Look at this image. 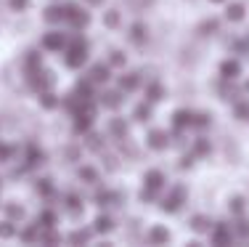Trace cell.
<instances>
[{
  "instance_id": "cell-1",
  "label": "cell",
  "mask_w": 249,
  "mask_h": 247,
  "mask_svg": "<svg viewBox=\"0 0 249 247\" xmlns=\"http://www.w3.org/2000/svg\"><path fill=\"white\" fill-rule=\"evenodd\" d=\"M85 58H88V43H85V40H80V38H74L72 45L67 48V67L80 69L82 64H85Z\"/></svg>"
},
{
  "instance_id": "cell-2",
  "label": "cell",
  "mask_w": 249,
  "mask_h": 247,
  "mask_svg": "<svg viewBox=\"0 0 249 247\" xmlns=\"http://www.w3.org/2000/svg\"><path fill=\"white\" fill-rule=\"evenodd\" d=\"M183 199H186V189H183V186H175V189L162 199V210L164 213H175V210L183 205Z\"/></svg>"
},
{
  "instance_id": "cell-3",
  "label": "cell",
  "mask_w": 249,
  "mask_h": 247,
  "mask_svg": "<svg viewBox=\"0 0 249 247\" xmlns=\"http://www.w3.org/2000/svg\"><path fill=\"white\" fill-rule=\"evenodd\" d=\"M67 21H72V27H88V21H90V16L85 14V11L80 8V5H67Z\"/></svg>"
},
{
  "instance_id": "cell-4",
  "label": "cell",
  "mask_w": 249,
  "mask_h": 247,
  "mask_svg": "<svg viewBox=\"0 0 249 247\" xmlns=\"http://www.w3.org/2000/svg\"><path fill=\"white\" fill-rule=\"evenodd\" d=\"M43 48H48V51H61V48H67V38H64L61 32H48L43 38Z\"/></svg>"
},
{
  "instance_id": "cell-5",
  "label": "cell",
  "mask_w": 249,
  "mask_h": 247,
  "mask_svg": "<svg viewBox=\"0 0 249 247\" xmlns=\"http://www.w3.org/2000/svg\"><path fill=\"white\" fill-rule=\"evenodd\" d=\"M220 75H223V80H236L241 75V64L236 58H225L220 64Z\"/></svg>"
},
{
  "instance_id": "cell-6",
  "label": "cell",
  "mask_w": 249,
  "mask_h": 247,
  "mask_svg": "<svg viewBox=\"0 0 249 247\" xmlns=\"http://www.w3.org/2000/svg\"><path fill=\"white\" fill-rule=\"evenodd\" d=\"M191 120H194V112L178 109L173 114V128H175V131H186V128H191Z\"/></svg>"
},
{
  "instance_id": "cell-7",
  "label": "cell",
  "mask_w": 249,
  "mask_h": 247,
  "mask_svg": "<svg viewBox=\"0 0 249 247\" xmlns=\"http://www.w3.org/2000/svg\"><path fill=\"white\" fill-rule=\"evenodd\" d=\"M231 239H233V234H231V226H223V223H217L215 231H212V242H215V245H231Z\"/></svg>"
},
{
  "instance_id": "cell-8",
  "label": "cell",
  "mask_w": 249,
  "mask_h": 247,
  "mask_svg": "<svg viewBox=\"0 0 249 247\" xmlns=\"http://www.w3.org/2000/svg\"><path fill=\"white\" fill-rule=\"evenodd\" d=\"M167 144H170V138H167V133H164V131H151L149 133V146H151V149L162 152V149H167Z\"/></svg>"
},
{
  "instance_id": "cell-9",
  "label": "cell",
  "mask_w": 249,
  "mask_h": 247,
  "mask_svg": "<svg viewBox=\"0 0 249 247\" xmlns=\"http://www.w3.org/2000/svg\"><path fill=\"white\" fill-rule=\"evenodd\" d=\"M64 19H67V8H64V5H51V8L45 11V21H48V24H61Z\"/></svg>"
},
{
  "instance_id": "cell-10",
  "label": "cell",
  "mask_w": 249,
  "mask_h": 247,
  "mask_svg": "<svg viewBox=\"0 0 249 247\" xmlns=\"http://www.w3.org/2000/svg\"><path fill=\"white\" fill-rule=\"evenodd\" d=\"M32 82H35V88H37V91H48V88L53 85V75H51V72H40V69H35Z\"/></svg>"
},
{
  "instance_id": "cell-11",
  "label": "cell",
  "mask_w": 249,
  "mask_h": 247,
  "mask_svg": "<svg viewBox=\"0 0 249 247\" xmlns=\"http://www.w3.org/2000/svg\"><path fill=\"white\" fill-rule=\"evenodd\" d=\"M146 186L159 191L164 186V173H159V170H149V173H146Z\"/></svg>"
},
{
  "instance_id": "cell-12",
  "label": "cell",
  "mask_w": 249,
  "mask_h": 247,
  "mask_svg": "<svg viewBox=\"0 0 249 247\" xmlns=\"http://www.w3.org/2000/svg\"><path fill=\"white\" fill-rule=\"evenodd\" d=\"M88 77H90V82H106L109 80V67H106V64H96Z\"/></svg>"
},
{
  "instance_id": "cell-13",
  "label": "cell",
  "mask_w": 249,
  "mask_h": 247,
  "mask_svg": "<svg viewBox=\"0 0 249 247\" xmlns=\"http://www.w3.org/2000/svg\"><path fill=\"white\" fill-rule=\"evenodd\" d=\"M138 75H135V72H130V75H122V77H120V88H122V91H135V88H138Z\"/></svg>"
},
{
  "instance_id": "cell-14",
  "label": "cell",
  "mask_w": 249,
  "mask_h": 247,
  "mask_svg": "<svg viewBox=\"0 0 249 247\" xmlns=\"http://www.w3.org/2000/svg\"><path fill=\"white\" fill-rule=\"evenodd\" d=\"M101 104L104 107H109V109H117L122 104V93H117V91H111V93H104V98H101Z\"/></svg>"
},
{
  "instance_id": "cell-15",
  "label": "cell",
  "mask_w": 249,
  "mask_h": 247,
  "mask_svg": "<svg viewBox=\"0 0 249 247\" xmlns=\"http://www.w3.org/2000/svg\"><path fill=\"white\" fill-rule=\"evenodd\" d=\"M225 16H228L231 21H241V19H244V5H241V3H231L228 11H225Z\"/></svg>"
},
{
  "instance_id": "cell-16",
  "label": "cell",
  "mask_w": 249,
  "mask_h": 247,
  "mask_svg": "<svg viewBox=\"0 0 249 247\" xmlns=\"http://www.w3.org/2000/svg\"><path fill=\"white\" fill-rule=\"evenodd\" d=\"M93 228H96L98 234H106V231H111V228H114V223H111L109 215H98L96 223H93Z\"/></svg>"
},
{
  "instance_id": "cell-17",
  "label": "cell",
  "mask_w": 249,
  "mask_h": 247,
  "mask_svg": "<svg viewBox=\"0 0 249 247\" xmlns=\"http://www.w3.org/2000/svg\"><path fill=\"white\" fill-rule=\"evenodd\" d=\"M162 96H164V88L159 85V82H154V85L146 88V98H149V101H162Z\"/></svg>"
},
{
  "instance_id": "cell-18",
  "label": "cell",
  "mask_w": 249,
  "mask_h": 247,
  "mask_svg": "<svg viewBox=\"0 0 249 247\" xmlns=\"http://www.w3.org/2000/svg\"><path fill=\"white\" fill-rule=\"evenodd\" d=\"M170 239V234H167V228H151V234H149V242H154V245H162V242H167Z\"/></svg>"
},
{
  "instance_id": "cell-19",
  "label": "cell",
  "mask_w": 249,
  "mask_h": 247,
  "mask_svg": "<svg viewBox=\"0 0 249 247\" xmlns=\"http://www.w3.org/2000/svg\"><path fill=\"white\" fill-rule=\"evenodd\" d=\"M40 104H43L45 109H56L58 107V98L53 96L51 91H40Z\"/></svg>"
},
{
  "instance_id": "cell-20",
  "label": "cell",
  "mask_w": 249,
  "mask_h": 247,
  "mask_svg": "<svg viewBox=\"0 0 249 247\" xmlns=\"http://www.w3.org/2000/svg\"><path fill=\"white\" fill-rule=\"evenodd\" d=\"M40 228H53L56 226V215L51 213V210H45V213H40V221H37Z\"/></svg>"
},
{
  "instance_id": "cell-21",
  "label": "cell",
  "mask_w": 249,
  "mask_h": 247,
  "mask_svg": "<svg viewBox=\"0 0 249 247\" xmlns=\"http://www.w3.org/2000/svg\"><path fill=\"white\" fill-rule=\"evenodd\" d=\"M5 215H8L11 221H21V218H24V210H21L19 205L11 202V205H5Z\"/></svg>"
},
{
  "instance_id": "cell-22",
  "label": "cell",
  "mask_w": 249,
  "mask_h": 247,
  "mask_svg": "<svg viewBox=\"0 0 249 247\" xmlns=\"http://www.w3.org/2000/svg\"><path fill=\"white\" fill-rule=\"evenodd\" d=\"M130 38H133V43H143L146 40V27L143 24H133V29H130Z\"/></svg>"
},
{
  "instance_id": "cell-23",
  "label": "cell",
  "mask_w": 249,
  "mask_h": 247,
  "mask_svg": "<svg viewBox=\"0 0 249 247\" xmlns=\"http://www.w3.org/2000/svg\"><path fill=\"white\" fill-rule=\"evenodd\" d=\"M244 208H247L244 197H233V199L228 202V210H231V213H236V215H241V213H244Z\"/></svg>"
},
{
  "instance_id": "cell-24",
  "label": "cell",
  "mask_w": 249,
  "mask_h": 247,
  "mask_svg": "<svg viewBox=\"0 0 249 247\" xmlns=\"http://www.w3.org/2000/svg\"><path fill=\"white\" fill-rule=\"evenodd\" d=\"M149 117H151V107H149V104H138V107H135V120L146 122Z\"/></svg>"
},
{
  "instance_id": "cell-25",
  "label": "cell",
  "mask_w": 249,
  "mask_h": 247,
  "mask_svg": "<svg viewBox=\"0 0 249 247\" xmlns=\"http://www.w3.org/2000/svg\"><path fill=\"white\" fill-rule=\"evenodd\" d=\"M191 226H194V231H207V228L212 226L210 221L204 218V215H194V221H191Z\"/></svg>"
},
{
  "instance_id": "cell-26",
  "label": "cell",
  "mask_w": 249,
  "mask_h": 247,
  "mask_svg": "<svg viewBox=\"0 0 249 247\" xmlns=\"http://www.w3.org/2000/svg\"><path fill=\"white\" fill-rule=\"evenodd\" d=\"M74 91H77V96H82L88 101V98H90V80H80Z\"/></svg>"
},
{
  "instance_id": "cell-27",
  "label": "cell",
  "mask_w": 249,
  "mask_h": 247,
  "mask_svg": "<svg viewBox=\"0 0 249 247\" xmlns=\"http://www.w3.org/2000/svg\"><path fill=\"white\" fill-rule=\"evenodd\" d=\"M14 234H16V228H14V221H3V223H0V237H5V239H8V237H14Z\"/></svg>"
},
{
  "instance_id": "cell-28",
  "label": "cell",
  "mask_w": 249,
  "mask_h": 247,
  "mask_svg": "<svg viewBox=\"0 0 249 247\" xmlns=\"http://www.w3.org/2000/svg\"><path fill=\"white\" fill-rule=\"evenodd\" d=\"M67 205H69V213H72V215H80V197H74V194H69V197H67Z\"/></svg>"
},
{
  "instance_id": "cell-29",
  "label": "cell",
  "mask_w": 249,
  "mask_h": 247,
  "mask_svg": "<svg viewBox=\"0 0 249 247\" xmlns=\"http://www.w3.org/2000/svg\"><path fill=\"white\" fill-rule=\"evenodd\" d=\"M194 154H210V141L196 138V144H194Z\"/></svg>"
},
{
  "instance_id": "cell-30",
  "label": "cell",
  "mask_w": 249,
  "mask_h": 247,
  "mask_svg": "<svg viewBox=\"0 0 249 247\" xmlns=\"http://www.w3.org/2000/svg\"><path fill=\"white\" fill-rule=\"evenodd\" d=\"M104 24L106 27H117V24H120V11H109V14L104 16Z\"/></svg>"
},
{
  "instance_id": "cell-31",
  "label": "cell",
  "mask_w": 249,
  "mask_h": 247,
  "mask_svg": "<svg viewBox=\"0 0 249 247\" xmlns=\"http://www.w3.org/2000/svg\"><path fill=\"white\" fill-rule=\"evenodd\" d=\"M51 184H53L51 178H43V181H37V191L43 194V197H48V194L53 191V186H51Z\"/></svg>"
},
{
  "instance_id": "cell-32",
  "label": "cell",
  "mask_w": 249,
  "mask_h": 247,
  "mask_svg": "<svg viewBox=\"0 0 249 247\" xmlns=\"http://www.w3.org/2000/svg\"><path fill=\"white\" fill-rule=\"evenodd\" d=\"M88 239H90V234H88V231H74L72 237H69V242H74V245H85Z\"/></svg>"
},
{
  "instance_id": "cell-33",
  "label": "cell",
  "mask_w": 249,
  "mask_h": 247,
  "mask_svg": "<svg viewBox=\"0 0 249 247\" xmlns=\"http://www.w3.org/2000/svg\"><path fill=\"white\" fill-rule=\"evenodd\" d=\"M191 125L194 128H207V125H210V114H194Z\"/></svg>"
},
{
  "instance_id": "cell-34",
  "label": "cell",
  "mask_w": 249,
  "mask_h": 247,
  "mask_svg": "<svg viewBox=\"0 0 249 247\" xmlns=\"http://www.w3.org/2000/svg\"><path fill=\"white\" fill-rule=\"evenodd\" d=\"M109 64H111V67H122V64H124V54H122V51H111Z\"/></svg>"
},
{
  "instance_id": "cell-35",
  "label": "cell",
  "mask_w": 249,
  "mask_h": 247,
  "mask_svg": "<svg viewBox=\"0 0 249 247\" xmlns=\"http://www.w3.org/2000/svg\"><path fill=\"white\" fill-rule=\"evenodd\" d=\"M80 178H85V181H90V184H96V170L82 168V170H80Z\"/></svg>"
},
{
  "instance_id": "cell-36",
  "label": "cell",
  "mask_w": 249,
  "mask_h": 247,
  "mask_svg": "<svg viewBox=\"0 0 249 247\" xmlns=\"http://www.w3.org/2000/svg\"><path fill=\"white\" fill-rule=\"evenodd\" d=\"M236 234H241V237H249V221H239V223H236Z\"/></svg>"
},
{
  "instance_id": "cell-37",
  "label": "cell",
  "mask_w": 249,
  "mask_h": 247,
  "mask_svg": "<svg viewBox=\"0 0 249 247\" xmlns=\"http://www.w3.org/2000/svg\"><path fill=\"white\" fill-rule=\"evenodd\" d=\"M236 114H239V120H247V117H249V104L247 101L239 104V107H236Z\"/></svg>"
},
{
  "instance_id": "cell-38",
  "label": "cell",
  "mask_w": 249,
  "mask_h": 247,
  "mask_svg": "<svg viewBox=\"0 0 249 247\" xmlns=\"http://www.w3.org/2000/svg\"><path fill=\"white\" fill-rule=\"evenodd\" d=\"M111 133L122 136V133H124V122H122V120H114V122H111Z\"/></svg>"
},
{
  "instance_id": "cell-39",
  "label": "cell",
  "mask_w": 249,
  "mask_h": 247,
  "mask_svg": "<svg viewBox=\"0 0 249 247\" xmlns=\"http://www.w3.org/2000/svg\"><path fill=\"white\" fill-rule=\"evenodd\" d=\"M27 5H29V0H11V8L14 11H24Z\"/></svg>"
},
{
  "instance_id": "cell-40",
  "label": "cell",
  "mask_w": 249,
  "mask_h": 247,
  "mask_svg": "<svg viewBox=\"0 0 249 247\" xmlns=\"http://www.w3.org/2000/svg\"><path fill=\"white\" fill-rule=\"evenodd\" d=\"M11 154H14V149H11V146H3V144H0V162L8 160Z\"/></svg>"
},
{
  "instance_id": "cell-41",
  "label": "cell",
  "mask_w": 249,
  "mask_h": 247,
  "mask_svg": "<svg viewBox=\"0 0 249 247\" xmlns=\"http://www.w3.org/2000/svg\"><path fill=\"white\" fill-rule=\"evenodd\" d=\"M217 29V21H207L204 27H201V32H215Z\"/></svg>"
},
{
  "instance_id": "cell-42",
  "label": "cell",
  "mask_w": 249,
  "mask_h": 247,
  "mask_svg": "<svg viewBox=\"0 0 249 247\" xmlns=\"http://www.w3.org/2000/svg\"><path fill=\"white\" fill-rule=\"evenodd\" d=\"M85 3H88V5H101L104 0H85Z\"/></svg>"
},
{
  "instance_id": "cell-43",
  "label": "cell",
  "mask_w": 249,
  "mask_h": 247,
  "mask_svg": "<svg viewBox=\"0 0 249 247\" xmlns=\"http://www.w3.org/2000/svg\"><path fill=\"white\" fill-rule=\"evenodd\" d=\"M212 3H223V0H212Z\"/></svg>"
},
{
  "instance_id": "cell-44",
  "label": "cell",
  "mask_w": 249,
  "mask_h": 247,
  "mask_svg": "<svg viewBox=\"0 0 249 247\" xmlns=\"http://www.w3.org/2000/svg\"><path fill=\"white\" fill-rule=\"evenodd\" d=\"M247 93H249V82H247Z\"/></svg>"
}]
</instances>
